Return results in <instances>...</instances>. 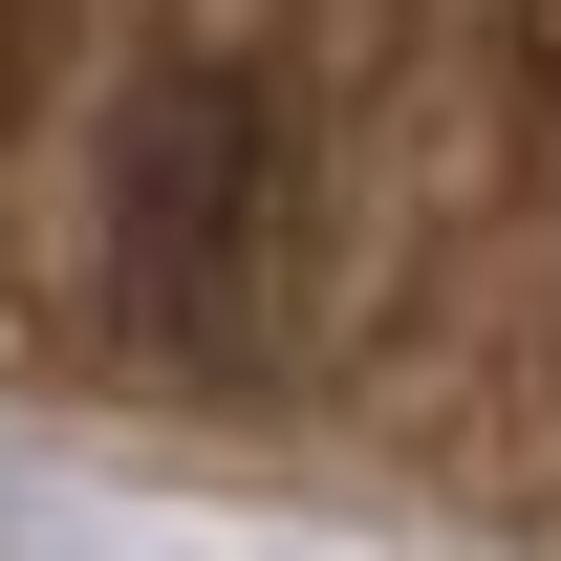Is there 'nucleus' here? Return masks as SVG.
I'll list each match as a JSON object with an SVG mask.
<instances>
[{
	"label": "nucleus",
	"instance_id": "obj_1",
	"mask_svg": "<svg viewBox=\"0 0 561 561\" xmlns=\"http://www.w3.org/2000/svg\"><path fill=\"white\" fill-rule=\"evenodd\" d=\"M280 108L238 66H173L108 130V302H130L173 367H216V346H260V302H280Z\"/></svg>",
	"mask_w": 561,
	"mask_h": 561
}]
</instances>
